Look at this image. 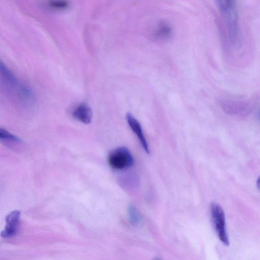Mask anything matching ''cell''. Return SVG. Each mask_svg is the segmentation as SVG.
I'll return each mask as SVG.
<instances>
[{"label": "cell", "instance_id": "obj_1", "mask_svg": "<svg viewBox=\"0 0 260 260\" xmlns=\"http://www.w3.org/2000/svg\"><path fill=\"white\" fill-rule=\"evenodd\" d=\"M217 5L223 18L230 42L233 46L239 45L240 32L236 2L231 0H219L217 1Z\"/></svg>", "mask_w": 260, "mask_h": 260}, {"label": "cell", "instance_id": "obj_2", "mask_svg": "<svg viewBox=\"0 0 260 260\" xmlns=\"http://www.w3.org/2000/svg\"><path fill=\"white\" fill-rule=\"evenodd\" d=\"M110 166L117 170H123L131 167L134 162L133 155L125 147H119L112 150L108 156Z\"/></svg>", "mask_w": 260, "mask_h": 260}, {"label": "cell", "instance_id": "obj_3", "mask_svg": "<svg viewBox=\"0 0 260 260\" xmlns=\"http://www.w3.org/2000/svg\"><path fill=\"white\" fill-rule=\"evenodd\" d=\"M212 221L219 239L225 245L229 244V239L226 232L225 218L221 207L216 203L210 205Z\"/></svg>", "mask_w": 260, "mask_h": 260}, {"label": "cell", "instance_id": "obj_4", "mask_svg": "<svg viewBox=\"0 0 260 260\" xmlns=\"http://www.w3.org/2000/svg\"><path fill=\"white\" fill-rule=\"evenodd\" d=\"M21 212L16 210L11 212L6 217V225L1 235L4 238L14 236L18 230Z\"/></svg>", "mask_w": 260, "mask_h": 260}, {"label": "cell", "instance_id": "obj_5", "mask_svg": "<svg viewBox=\"0 0 260 260\" xmlns=\"http://www.w3.org/2000/svg\"><path fill=\"white\" fill-rule=\"evenodd\" d=\"M126 119L131 129L137 135L144 150L146 153H149V146L139 122L129 113L126 114Z\"/></svg>", "mask_w": 260, "mask_h": 260}, {"label": "cell", "instance_id": "obj_6", "mask_svg": "<svg viewBox=\"0 0 260 260\" xmlns=\"http://www.w3.org/2000/svg\"><path fill=\"white\" fill-rule=\"evenodd\" d=\"M0 139L7 147L15 151H20L22 147V141L7 131L0 128Z\"/></svg>", "mask_w": 260, "mask_h": 260}, {"label": "cell", "instance_id": "obj_7", "mask_svg": "<svg viewBox=\"0 0 260 260\" xmlns=\"http://www.w3.org/2000/svg\"><path fill=\"white\" fill-rule=\"evenodd\" d=\"M72 116L78 121L87 124L90 123L92 120V112L88 105L81 104L73 110Z\"/></svg>", "mask_w": 260, "mask_h": 260}, {"label": "cell", "instance_id": "obj_8", "mask_svg": "<svg viewBox=\"0 0 260 260\" xmlns=\"http://www.w3.org/2000/svg\"><path fill=\"white\" fill-rule=\"evenodd\" d=\"M128 214L131 223L135 225L138 224L141 220L140 214L137 208L131 205L128 208Z\"/></svg>", "mask_w": 260, "mask_h": 260}, {"label": "cell", "instance_id": "obj_9", "mask_svg": "<svg viewBox=\"0 0 260 260\" xmlns=\"http://www.w3.org/2000/svg\"><path fill=\"white\" fill-rule=\"evenodd\" d=\"M224 108L227 113L232 115H241L246 112L244 107L239 105L230 104L225 105Z\"/></svg>", "mask_w": 260, "mask_h": 260}, {"label": "cell", "instance_id": "obj_10", "mask_svg": "<svg viewBox=\"0 0 260 260\" xmlns=\"http://www.w3.org/2000/svg\"><path fill=\"white\" fill-rule=\"evenodd\" d=\"M47 7L54 10H63L68 8L69 3L66 1H51L47 4Z\"/></svg>", "mask_w": 260, "mask_h": 260}, {"label": "cell", "instance_id": "obj_11", "mask_svg": "<svg viewBox=\"0 0 260 260\" xmlns=\"http://www.w3.org/2000/svg\"><path fill=\"white\" fill-rule=\"evenodd\" d=\"M171 28L167 25L164 24L157 29V34L159 37L165 38L170 35Z\"/></svg>", "mask_w": 260, "mask_h": 260}, {"label": "cell", "instance_id": "obj_12", "mask_svg": "<svg viewBox=\"0 0 260 260\" xmlns=\"http://www.w3.org/2000/svg\"><path fill=\"white\" fill-rule=\"evenodd\" d=\"M256 186L257 188L260 189V176L258 177L256 181Z\"/></svg>", "mask_w": 260, "mask_h": 260}, {"label": "cell", "instance_id": "obj_13", "mask_svg": "<svg viewBox=\"0 0 260 260\" xmlns=\"http://www.w3.org/2000/svg\"><path fill=\"white\" fill-rule=\"evenodd\" d=\"M153 260H161L158 258H155V259H154Z\"/></svg>", "mask_w": 260, "mask_h": 260}, {"label": "cell", "instance_id": "obj_14", "mask_svg": "<svg viewBox=\"0 0 260 260\" xmlns=\"http://www.w3.org/2000/svg\"><path fill=\"white\" fill-rule=\"evenodd\" d=\"M258 117H259V118L260 119V111L259 112V113H258Z\"/></svg>", "mask_w": 260, "mask_h": 260}]
</instances>
